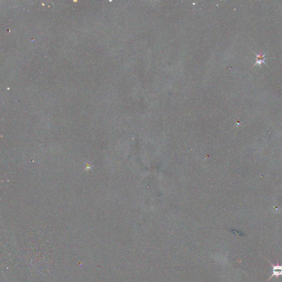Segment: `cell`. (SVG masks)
I'll list each match as a JSON object with an SVG mask.
<instances>
[{"label":"cell","mask_w":282,"mask_h":282,"mask_svg":"<svg viewBox=\"0 0 282 282\" xmlns=\"http://www.w3.org/2000/svg\"><path fill=\"white\" fill-rule=\"evenodd\" d=\"M267 261L270 262L271 265H272V274L265 282H268L269 280H270L271 278L273 277H276L277 278H278L281 276H282V265H279V262L278 261L277 264L276 265H274L270 261H268V260H267Z\"/></svg>","instance_id":"6da1fadb"},{"label":"cell","mask_w":282,"mask_h":282,"mask_svg":"<svg viewBox=\"0 0 282 282\" xmlns=\"http://www.w3.org/2000/svg\"><path fill=\"white\" fill-rule=\"evenodd\" d=\"M253 54L256 55V62H255V63L253 65V67H254L256 64H259V65H260L261 66L262 63L265 64V60L269 59H268V58H265V54H263V55H262L261 54H256V53L254 52H253Z\"/></svg>","instance_id":"7a4b0ae2"}]
</instances>
